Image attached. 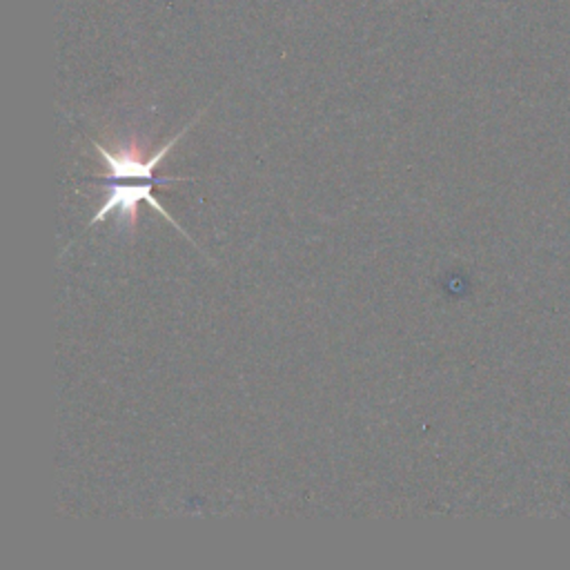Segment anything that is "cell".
I'll return each mask as SVG.
<instances>
[{
    "label": "cell",
    "mask_w": 570,
    "mask_h": 570,
    "mask_svg": "<svg viewBox=\"0 0 570 570\" xmlns=\"http://www.w3.org/2000/svg\"><path fill=\"white\" fill-rule=\"evenodd\" d=\"M198 118H200V114L194 116V118H191L178 134H174L167 142H163L160 147H156L154 154H149V156L142 154V149H140V145H138L136 140L125 142V145L118 147L116 151H114V149H107L102 142L91 140L94 149L100 154V163H102L105 169H107V174H105L102 178L109 176V178H114V180H154V167L165 160V156L169 154V149L189 131V127H191L194 122H198ZM180 180H194V178H185V176L174 178V176H169V178H160L158 183L165 185V183H180Z\"/></svg>",
    "instance_id": "1"
},
{
    "label": "cell",
    "mask_w": 570,
    "mask_h": 570,
    "mask_svg": "<svg viewBox=\"0 0 570 570\" xmlns=\"http://www.w3.org/2000/svg\"><path fill=\"white\" fill-rule=\"evenodd\" d=\"M158 180H136V183H131V180H118L116 185H111L109 189H107V196H105V200H102V205L98 207V212L89 218V225H96V223H100V220H105L107 216H111L114 212H118V218H120V223L127 227V229H136V225H138V203H147V205H151L165 220H169L187 240H191L189 238V234L185 232V227L167 212V207L151 194V185H156ZM158 185H163V183H158ZM194 245H196V240H191Z\"/></svg>",
    "instance_id": "2"
}]
</instances>
